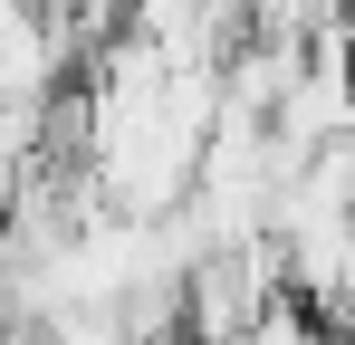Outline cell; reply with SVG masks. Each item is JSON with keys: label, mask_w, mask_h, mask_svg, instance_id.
<instances>
[{"label": "cell", "mask_w": 355, "mask_h": 345, "mask_svg": "<svg viewBox=\"0 0 355 345\" xmlns=\"http://www.w3.org/2000/svg\"><path fill=\"white\" fill-rule=\"evenodd\" d=\"M87 10H135V0H87Z\"/></svg>", "instance_id": "6da1fadb"}]
</instances>
